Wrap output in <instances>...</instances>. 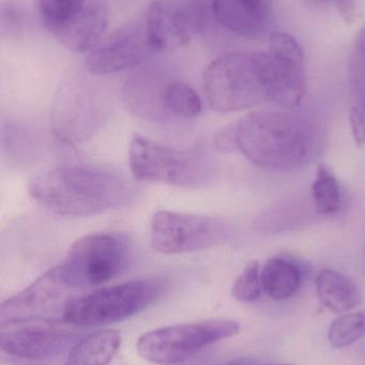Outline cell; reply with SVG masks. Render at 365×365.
<instances>
[{
	"label": "cell",
	"mask_w": 365,
	"mask_h": 365,
	"mask_svg": "<svg viewBox=\"0 0 365 365\" xmlns=\"http://www.w3.org/2000/svg\"><path fill=\"white\" fill-rule=\"evenodd\" d=\"M237 148L255 166L295 171L312 162L319 149L314 122L291 110H256L236 124Z\"/></svg>",
	"instance_id": "obj_1"
},
{
	"label": "cell",
	"mask_w": 365,
	"mask_h": 365,
	"mask_svg": "<svg viewBox=\"0 0 365 365\" xmlns=\"http://www.w3.org/2000/svg\"><path fill=\"white\" fill-rule=\"evenodd\" d=\"M28 192L43 207L62 216H92L124 206L134 189L119 173L99 167L69 165L41 171Z\"/></svg>",
	"instance_id": "obj_2"
},
{
	"label": "cell",
	"mask_w": 365,
	"mask_h": 365,
	"mask_svg": "<svg viewBox=\"0 0 365 365\" xmlns=\"http://www.w3.org/2000/svg\"><path fill=\"white\" fill-rule=\"evenodd\" d=\"M203 90L218 113H235L271 102V64L268 53L221 56L204 71Z\"/></svg>",
	"instance_id": "obj_3"
},
{
	"label": "cell",
	"mask_w": 365,
	"mask_h": 365,
	"mask_svg": "<svg viewBox=\"0 0 365 365\" xmlns=\"http://www.w3.org/2000/svg\"><path fill=\"white\" fill-rule=\"evenodd\" d=\"M165 289L162 279L143 278L96 289L66 304L64 322L87 327L117 323L139 314L159 299Z\"/></svg>",
	"instance_id": "obj_4"
},
{
	"label": "cell",
	"mask_w": 365,
	"mask_h": 365,
	"mask_svg": "<svg viewBox=\"0 0 365 365\" xmlns=\"http://www.w3.org/2000/svg\"><path fill=\"white\" fill-rule=\"evenodd\" d=\"M129 164L136 181L164 182L199 188L212 175V165L199 150H180L135 134L129 147Z\"/></svg>",
	"instance_id": "obj_5"
},
{
	"label": "cell",
	"mask_w": 365,
	"mask_h": 365,
	"mask_svg": "<svg viewBox=\"0 0 365 365\" xmlns=\"http://www.w3.org/2000/svg\"><path fill=\"white\" fill-rule=\"evenodd\" d=\"M132 255L131 242L119 233L83 236L71 246L62 277L73 289L99 287L117 278L128 268Z\"/></svg>",
	"instance_id": "obj_6"
},
{
	"label": "cell",
	"mask_w": 365,
	"mask_h": 365,
	"mask_svg": "<svg viewBox=\"0 0 365 365\" xmlns=\"http://www.w3.org/2000/svg\"><path fill=\"white\" fill-rule=\"evenodd\" d=\"M41 24L64 48L92 51L109 26L106 0H34Z\"/></svg>",
	"instance_id": "obj_7"
},
{
	"label": "cell",
	"mask_w": 365,
	"mask_h": 365,
	"mask_svg": "<svg viewBox=\"0 0 365 365\" xmlns=\"http://www.w3.org/2000/svg\"><path fill=\"white\" fill-rule=\"evenodd\" d=\"M240 325L231 319H211L152 330L137 341L139 356L151 364L175 365L220 341L239 334Z\"/></svg>",
	"instance_id": "obj_8"
},
{
	"label": "cell",
	"mask_w": 365,
	"mask_h": 365,
	"mask_svg": "<svg viewBox=\"0 0 365 365\" xmlns=\"http://www.w3.org/2000/svg\"><path fill=\"white\" fill-rule=\"evenodd\" d=\"M229 235L231 229L224 220L201 215L159 210L150 222L152 247L165 255L211 248Z\"/></svg>",
	"instance_id": "obj_9"
},
{
	"label": "cell",
	"mask_w": 365,
	"mask_h": 365,
	"mask_svg": "<svg viewBox=\"0 0 365 365\" xmlns=\"http://www.w3.org/2000/svg\"><path fill=\"white\" fill-rule=\"evenodd\" d=\"M74 289L62 277L59 265L41 274L21 293L6 300L0 309L1 328L39 322L64 321L66 304Z\"/></svg>",
	"instance_id": "obj_10"
},
{
	"label": "cell",
	"mask_w": 365,
	"mask_h": 365,
	"mask_svg": "<svg viewBox=\"0 0 365 365\" xmlns=\"http://www.w3.org/2000/svg\"><path fill=\"white\" fill-rule=\"evenodd\" d=\"M206 21L205 0H156L145 19L150 47L154 53L181 48L203 32Z\"/></svg>",
	"instance_id": "obj_11"
},
{
	"label": "cell",
	"mask_w": 365,
	"mask_h": 365,
	"mask_svg": "<svg viewBox=\"0 0 365 365\" xmlns=\"http://www.w3.org/2000/svg\"><path fill=\"white\" fill-rule=\"evenodd\" d=\"M272 100L285 110L301 103L306 92L304 53L296 38L286 32L274 31L269 36Z\"/></svg>",
	"instance_id": "obj_12"
},
{
	"label": "cell",
	"mask_w": 365,
	"mask_h": 365,
	"mask_svg": "<svg viewBox=\"0 0 365 365\" xmlns=\"http://www.w3.org/2000/svg\"><path fill=\"white\" fill-rule=\"evenodd\" d=\"M145 21L118 28L88 53L85 68L94 75H109L135 68L154 53Z\"/></svg>",
	"instance_id": "obj_13"
},
{
	"label": "cell",
	"mask_w": 365,
	"mask_h": 365,
	"mask_svg": "<svg viewBox=\"0 0 365 365\" xmlns=\"http://www.w3.org/2000/svg\"><path fill=\"white\" fill-rule=\"evenodd\" d=\"M2 351L26 360H42L55 357L72 349L81 334L58 325L56 322L21 324L1 328Z\"/></svg>",
	"instance_id": "obj_14"
},
{
	"label": "cell",
	"mask_w": 365,
	"mask_h": 365,
	"mask_svg": "<svg viewBox=\"0 0 365 365\" xmlns=\"http://www.w3.org/2000/svg\"><path fill=\"white\" fill-rule=\"evenodd\" d=\"M212 14L225 29L246 38H257L266 30L265 9H255L241 0H212Z\"/></svg>",
	"instance_id": "obj_15"
},
{
	"label": "cell",
	"mask_w": 365,
	"mask_h": 365,
	"mask_svg": "<svg viewBox=\"0 0 365 365\" xmlns=\"http://www.w3.org/2000/svg\"><path fill=\"white\" fill-rule=\"evenodd\" d=\"M316 292L321 304L334 313H344L359 306L361 292L349 277L324 269L316 278Z\"/></svg>",
	"instance_id": "obj_16"
},
{
	"label": "cell",
	"mask_w": 365,
	"mask_h": 365,
	"mask_svg": "<svg viewBox=\"0 0 365 365\" xmlns=\"http://www.w3.org/2000/svg\"><path fill=\"white\" fill-rule=\"evenodd\" d=\"M120 345L121 336L117 331L94 332L70 349L66 365H109L119 351Z\"/></svg>",
	"instance_id": "obj_17"
},
{
	"label": "cell",
	"mask_w": 365,
	"mask_h": 365,
	"mask_svg": "<svg viewBox=\"0 0 365 365\" xmlns=\"http://www.w3.org/2000/svg\"><path fill=\"white\" fill-rule=\"evenodd\" d=\"M301 281L299 267L294 262L283 257H271L261 268L263 291L276 302H282L296 295Z\"/></svg>",
	"instance_id": "obj_18"
},
{
	"label": "cell",
	"mask_w": 365,
	"mask_h": 365,
	"mask_svg": "<svg viewBox=\"0 0 365 365\" xmlns=\"http://www.w3.org/2000/svg\"><path fill=\"white\" fill-rule=\"evenodd\" d=\"M164 108L169 117L192 119L203 109V103L193 88L180 81L165 83Z\"/></svg>",
	"instance_id": "obj_19"
},
{
	"label": "cell",
	"mask_w": 365,
	"mask_h": 365,
	"mask_svg": "<svg viewBox=\"0 0 365 365\" xmlns=\"http://www.w3.org/2000/svg\"><path fill=\"white\" fill-rule=\"evenodd\" d=\"M315 210L319 215H332L342 205L340 185L331 169L319 165L312 187Z\"/></svg>",
	"instance_id": "obj_20"
},
{
	"label": "cell",
	"mask_w": 365,
	"mask_h": 365,
	"mask_svg": "<svg viewBox=\"0 0 365 365\" xmlns=\"http://www.w3.org/2000/svg\"><path fill=\"white\" fill-rule=\"evenodd\" d=\"M365 336V310L336 317L328 330V340L336 349L355 344Z\"/></svg>",
	"instance_id": "obj_21"
},
{
	"label": "cell",
	"mask_w": 365,
	"mask_h": 365,
	"mask_svg": "<svg viewBox=\"0 0 365 365\" xmlns=\"http://www.w3.org/2000/svg\"><path fill=\"white\" fill-rule=\"evenodd\" d=\"M263 291L261 268L259 262L252 259L246 264L241 274L231 287V296L241 302H252L259 299Z\"/></svg>",
	"instance_id": "obj_22"
},
{
	"label": "cell",
	"mask_w": 365,
	"mask_h": 365,
	"mask_svg": "<svg viewBox=\"0 0 365 365\" xmlns=\"http://www.w3.org/2000/svg\"><path fill=\"white\" fill-rule=\"evenodd\" d=\"M349 122H351V134L358 147L365 145V118L364 113L357 107L349 109Z\"/></svg>",
	"instance_id": "obj_23"
},
{
	"label": "cell",
	"mask_w": 365,
	"mask_h": 365,
	"mask_svg": "<svg viewBox=\"0 0 365 365\" xmlns=\"http://www.w3.org/2000/svg\"><path fill=\"white\" fill-rule=\"evenodd\" d=\"M216 145L219 150L224 152L238 150L237 140H236V124L227 126L218 133L216 137Z\"/></svg>",
	"instance_id": "obj_24"
},
{
	"label": "cell",
	"mask_w": 365,
	"mask_h": 365,
	"mask_svg": "<svg viewBox=\"0 0 365 365\" xmlns=\"http://www.w3.org/2000/svg\"><path fill=\"white\" fill-rule=\"evenodd\" d=\"M321 1L334 2L345 23H353L356 15V0H321Z\"/></svg>",
	"instance_id": "obj_25"
},
{
	"label": "cell",
	"mask_w": 365,
	"mask_h": 365,
	"mask_svg": "<svg viewBox=\"0 0 365 365\" xmlns=\"http://www.w3.org/2000/svg\"><path fill=\"white\" fill-rule=\"evenodd\" d=\"M223 365H261L256 360L250 359V358H238V359L231 360L227 364Z\"/></svg>",
	"instance_id": "obj_26"
},
{
	"label": "cell",
	"mask_w": 365,
	"mask_h": 365,
	"mask_svg": "<svg viewBox=\"0 0 365 365\" xmlns=\"http://www.w3.org/2000/svg\"><path fill=\"white\" fill-rule=\"evenodd\" d=\"M244 4L248 6H252L255 9H265L264 8L263 0H241Z\"/></svg>",
	"instance_id": "obj_27"
},
{
	"label": "cell",
	"mask_w": 365,
	"mask_h": 365,
	"mask_svg": "<svg viewBox=\"0 0 365 365\" xmlns=\"http://www.w3.org/2000/svg\"><path fill=\"white\" fill-rule=\"evenodd\" d=\"M358 42H359L360 48L365 51V28L364 30H362L361 34H360L359 41H358Z\"/></svg>",
	"instance_id": "obj_28"
},
{
	"label": "cell",
	"mask_w": 365,
	"mask_h": 365,
	"mask_svg": "<svg viewBox=\"0 0 365 365\" xmlns=\"http://www.w3.org/2000/svg\"><path fill=\"white\" fill-rule=\"evenodd\" d=\"M264 365H295V364H264Z\"/></svg>",
	"instance_id": "obj_29"
},
{
	"label": "cell",
	"mask_w": 365,
	"mask_h": 365,
	"mask_svg": "<svg viewBox=\"0 0 365 365\" xmlns=\"http://www.w3.org/2000/svg\"><path fill=\"white\" fill-rule=\"evenodd\" d=\"M364 251H365V245H364Z\"/></svg>",
	"instance_id": "obj_30"
}]
</instances>
